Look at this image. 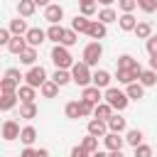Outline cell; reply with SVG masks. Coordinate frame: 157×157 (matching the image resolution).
<instances>
[{"instance_id": "cell-1", "label": "cell", "mask_w": 157, "mask_h": 157, "mask_svg": "<svg viewBox=\"0 0 157 157\" xmlns=\"http://www.w3.org/2000/svg\"><path fill=\"white\" fill-rule=\"evenodd\" d=\"M103 98H105V103L113 108V110H125L128 108V103H130V98L125 96V91H120V88H105V93H103Z\"/></svg>"}, {"instance_id": "cell-2", "label": "cell", "mask_w": 157, "mask_h": 157, "mask_svg": "<svg viewBox=\"0 0 157 157\" xmlns=\"http://www.w3.org/2000/svg\"><path fill=\"white\" fill-rule=\"evenodd\" d=\"M52 61L56 64V69H66V71L74 66V56H71L69 47H64V44H56L52 49Z\"/></svg>"}, {"instance_id": "cell-3", "label": "cell", "mask_w": 157, "mask_h": 157, "mask_svg": "<svg viewBox=\"0 0 157 157\" xmlns=\"http://www.w3.org/2000/svg\"><path fill=\"white\" fill-rule=\"evenodd\" d=\"M91 78H93L91 66H86L83 61H78V64H74V66H71V81H74L76 86L86 88V86H91Z\"/></svg>"}, {"instance_id": "cell-4", "label": "cell", "mask_w": 157, "mask_h": 157, "mask_svg": "<svg viewBox=\"0 0 157 157\" xmlns=\"http://www.w3.org/2000/svg\"><path fill=\"white\" fill-rule=\"evenodd\" d=\"M101 56H103V47H101V42H91V44L83 47V64H86V66L98 64Z\"/></svg>"}, {"instance_id": "cell-5", "label": "cell", "mask_w": 157, "mask_h": 157, "mask_svg": "<svg viewBox=\"0 0 157 157\" xmlns=\"http://www.w3.org/2000/svg\"><path fill=\"white\" fill-rule=\"evenodd\" d=\"M25 81H27V86H32V88H42V83L49 81V78H47V71H44L42 66H32V69L25 74Z\"/></svg>"}, {"instance_id": "cell-6", "label": "cell", "mask_w": 157, "mask_h": 157, "mask_svg": "<svg viewBox=\"0 0 157 157\" xmlns=\"http://www.w3.org/2000/svg\"><path fill=\"white\" fill-rule=\"evenodd\" d=\"M140 74H142V66H137V69H132V71H128V69H118V71H115V78H118V83L130 86V83H135V81L140 78Z\"/></svg>"}, {"instance_id": "cell-7", "label": "cell", "mask_w": 157, "mask_h": 157, "mask_svg": "<svg viewBox=\"0 0 157 157\" xmlns=\"http://www.w3.org/2000/svg\"><path fill=\"white\" fill-rule=\"evenodd\" d=\"M25 39H27V47H39L44 39H47V32L44 29H39V27H29V32L25 34Z\"/></svg>"}, {"instance_id": "cell-8", "label": "cell", "mask_w": 157, "mask_h": 157, "mask_svg": "<svg viewBox=\"0 0 157 157\" xmlns=\"http://www.w3.org/2000/svg\"><path fill=\"white\" fill-rule=\"evenodd\" d=\"M44 20L52 22V25H59V22L64 20V7H61V5H49V7H44Z\"/></svg>"}, {"instance_id": "cell-9", "label": "cell", "mask_w": 157, "mask_h": 157, "mask_svg": "<svg viewBox=\"0 0 157 157\" xmlns=\"http://www.w3.org/2000/svg\"><path fill=\"white\" fill-rule=\"evenodd\" d=\"M88 135H93V137L108 135V123L105 120H98V118H91L88 120Z\"/></svg>"}, {"instance_id": "cell-10", "label": "cell", "mask_w": 157, "mask_h": 157, "mask_svg": "<svg viewBox=\"0 0 157 157\" xmlns=\"http://www.w3.org/2000/svg\"><path fill=\"white\" fill-rule=\"evenodd\" d=\"M20 132H22V128H20L17 120H5V123H2V137H5V140H17Z\"/></svg>"}, {"instance_id": "cell-11", "label": "cell", "mask_w": 157, "mask_h": 157, "mask_svg": "<svg viewBox=\"0 0 157 157\" xmlns=\"http://www.w3.org/2000/svg\"><path fill=\"white\" fill-rule=\"evenodd\" d=\"M103 142H105L108 152H115V150H123V145H125V137H120L118 132H108V135H103Z\"/></svg>"}, {"instance_id": "cell-12", "label": "cell", "mask_w": 157, "mask_h": 157, "mask_svg": "<svg viewBox=\"0 0 157 157\" xmlns=\"http://www.w3.org/2000/svg\"><path fill=\"white\" fill-rule=\"evenodd\" d=\"M86 34H88L91 39H96V42H98V39H103V37L108 34V29H105V25H103V22L91 20V27H88V32H86Z\"/></svg>"}, {"instance_id": "cell-13", "label": "cell", "mask_w": 157, "mask_h": 157, "mask_svg": "<svg viewBox=\"0 0 157 157\" xmlns=\"http://www.w3.org/2000/svg\"><path fill=\"white\" fill-rule=\"evenodd\" d=\"M91 83H93L96 88H110V74H108L105 69H98V71L93 74Z\"/></svg>"}, {"instance_id": "cell-14", "label": "cell", "mask_w": 157, "mask_h": 157, "mask_svg": "<svg viewBox=\"0 0 157 157\" xmlns=\"http://www.w3.org/2000/svg\"><path fill=\"white\" fill-rule=\"evenodd\" d=\"M81 98H83V101H88V103H93V105H98V103H101V98H103V93H101V88H96V86L91 83V86H86V88H83Z\"/></svg>"}, {"instance_id": "cell-15", "label": "cell", "mask_w": 157, "mask_h": 157, "mask_svg": "<svg viewBox=\"0 0 157 157\" xmlns=\"http://www.w3.org/2000/svg\"><path fill=\"white\" fill-rule=\"evenodd\" d=\"M29 32V27H27V22L22 20V17H15L12 22H10V34L12 37H25Z\"/></svg>"}, {"instance_id": "cell-16", "label": "cell", "mask_w": 157, "mask_h": 157, "mask_svg": "<svg viewBox=\"0 0 157 157\" xmlns=\"http://www.w3.org/2000/svg\"><path fill=\"white\" fill-rule=\"evenodd\" d=\"M118 25H120V29H123V32H132V29H135V25H137V20L132 17V12H123V15L118 17Z\"/></svg>"}, {"instance_id": "cell-17", "label": "cell", "mask_w": 157, "mask_h": 157, "mask_svg": "<svg viewBox=\"0 0 157 157\" xmlns=\"http://www.w3.org/2000/svg\"><path fill=\"white\" fill-rule=\"evenodd\" d=\"M34 91H37V88H32V86H27V83H25V86H20V88H17V98H20L22 103H34V98H37V93H34Z\"/></svg>"}, {"instance_id": "cell-18", "label": "cell", "mask_w": 157, "mask_h": 157, "mask_svg": "<svg viewBox=\"0 0 157 157\" xmlns=\"http://www.w3.org/2000/svg\"><path fill=\"white\" fill-rule=\"evenodd\" d=\"M128 128V123H125V118H120V115H110L108 118V132H123Z\"/></svg>"}, {"instance_id": "cell-19", "label": "cell", "mask_w": 157, "mask_h": 157, "mask_svg": "<svg viewBox=\"0 0 157 157\" xmlns=\"http://www.w3.org/2000/svg\"><path fill=\"white\" fill-rule=\"evenodd\" d=\"M34 10H37L34 0H20V2H17V12H20V17H32Z\"/></svg>"}, {"instance_id": "cell-20", "label": "cell", "mask_w": 157, "mask_h": 157, "mask_svg": "<svg viewBox=\"0 0 157 157\" xmlns=\"http://www.w3.org/2000/svg\"><path fill=\"white\" fill-rule=\"evenodd\" d=\"M17 93H0V110H12L17 105Z\"/></svg>"}, {"instance_id": "cell-21", "label": "cell", "mask_w": 157, "mask_h": 157, "mask_svg": "<svg viewBox=\"0 0 157 157\" xmlns=\"http://www.w3.org/2000/svg\"><path fill=\"white\" fill-rule=\"evenodd\" d=\"M88 27H91V20L83 17V15H76V17L71 20V29H74V32H88Z\"/></svg>"}, {"instance_id": "cell-22", "label": "cell", "mask_w": 157, "mask_h": 157, "mask_svg": "<svg viewBox=\"0 0 157 157\" xmlns=\"http://www.w3.org/2000/svg\"><path fill=\"white\" fill-rule=\"evenodd\" d=\"M7 49H10L12 54H17V56H20V54L27 49V39H25V37H12V39H10V44H7Z\"/></svg>"}, {"instance_id": "cell-23", "label": "cell", "mask_w": 157, "mask_h": 157, "mask_svg": "<svg viewBox=\"0 0 157 157\" xmlns=\"http://www.w3.org/2000/svg\"><path fill=\"white\" fill-rule=\"evenodd\" d=\"M125 96H128V98H132V101H140V98L145 96V86L135 81V83H130V86L125 88Z\"/></svg>"}, {"instance_id": "cell-24", "label": "cell", "mask_w": 157, "mask_h": 157, "mask_svg": "<svg viewBox=\"0 0 157 157\" xmlns=\"http://www.w3.org/2000/svg\"><path fill=\"white\" fill-rule=\"evenodd\" d=\"M110 115H113V108H110L108 103H98V105L93 108V118H98V120H105V123H108Z\"/></svg>"}, {"instance_id": "cell-25", "label": "cell", "mask_w": 157, "mask_h": 157, "mask_svg": "<svg viewBox=\"0 0 157 157\" xmlns=\"http://www.w3.org/2000/svg\"><path fill=\"white\" fill-rule=\"evenodd\" d=\"M132 32L137 34V39H150V37H152V25H150V22H137Z\"/></svg>"}, {"instance_id": "cell-26", "label": "cell", "mask_w": 157, "mask_h": 157, "mask_svg": "<svg viewBox=\"0 0 157 157\" xmlns=\"http://www.w3.org/2000/svg\"><path fill=\"white\" fill-rule=\"evenodd\" d=\"M137 66H140V61H137V59H132L130 54L118 56V69H128V71H132V69H137Z\"/></svg>"}, {"instance_id": "cell-27", "label": "cell", "mask_w": 157, "mask_h": 157, "mask_svg": "<svg viewBox=\"0 0 157 157\" xmlns=\"http://www.w3.org/2000/svg\"><path fill=\"white\" fill-rule=\"evenodd\" d=\"M52 81L61 88V86H66V83L71 81V71H66V69H56V71H54V76H52Z\"/></svg>"}, {"instance_id": "cell-28", "label": "cell", "mask_w": 157, "mask_h": 157, "mask_svg": "<svg viewBox=\"0 0 157 157\" xmlns=\"http://www.w3.org/2000/svg\"><path fill=\"white\" fill-rule=\"evenodd\" d=\"M39 91H42V96H44V98H56L59 86H56V83L49 78V81H44V83H42V88H39Z\"/></svg>"}, {"instance_id": "cell-29", "label": "cell", "mask_w": 157, "mask_h": 157, "mask_svg": "<svg viewBox=\"0 0 157 157\" xmlns=\"http://www.w3.org/2000/svg\"><path fill=\"white\" fill-rule=\"evenodd\" d=\"M20 118H25V120L37 118V105L34 103H20Z\"/></svg>"}, {"instance_id": "cell-30", "label": "cell", "mask_w": 157, "mask_h": 157, "mask_svg": "<svg viewBox=\"0 0 157 157\" xmlns=\"http://www.w3.org/2000/svg\"><path fill=\"white\" fill-rule=\"evenodd\" d=\"M20 140H22V142L29 147V145L37 140V130H34L32 125H25V128H22V132H20Z\"/></svg>"}, {"instance_id": "cell-31", "label": "cell", "mask_w": 157, "mask_h": 157, "mask_svg": "<svg viewBox=\"0 0 157 157\" xmlns=\"http://www.w3.org/2000/svg\"><path fill=\"white\" fill-rule=\"evenodd\" d=\"M115 20H118V15H115L113 7H103V10L98 12V22H103V25H110V22H115Z\"/></svg>"}, {"instance_id": "cell-32", "label": "cell", "mask_w": 157, "mask_h": 157, "mask_svg": "<svg viewBox=\"0 0 157 157\" xmlns=\"http://www.w3.org/2000/svg\"><path fill=\"white\" fill-rule=\"evenodd\" d=\"M61 37H64V27H61V25H52V27L47 29V39L61 44Z\"/></svg>"}, {"instance_id": "cell-33", "label": "cell", "mask_w": 157, "mask_h": 157, "mask_svg": "<svg viewBox=\"0 0 157 157\" xmlns=\"http://www.w3.org/2000/svg\"><path fill=\"white\" fill-rule=\"evenodd\" d=\"M20 61L27 64V66H34V61H37V49H34V47H27V49L20 54Z\"/></svg>"}, {"instance_id": "cell-34", "label": "cell", "mask_w": 157, "mask_h": 157, "mask_svg": "<svg viewBox=\"0 0 157 157\" xmlns=\"http://www.w3.org/2000/svg\"><path fill=\"white\" fill-rule=\"evenodd\" d=\"M137 81H140L142 86H155V83H157V71H152V69L145 71V69H142V74H140Z\"/></svg>"}, {"instance_id": "cell-35", "label": "cell", "mask_w": 157, "mask_h": 157, "mask_svg": "<svg viewBox=\"0 0 157 157\" xmlns=\"http://www.w3.org/2000/svg\"><path fill=\"white\" fill-rule=\"evenodd\" d=\"M142 130H128V135H125V142L128 145H132V147H137V145H142Z\"/></svg>"}, {"instance_id": "cell-36", "label": "cell", "mask_w": 157, "mask_h": 157, "mask_svg": "<svg viewBox=\"0 0 157 157\" xmlns=\"http://www.w3.org/2000/svg\"><path fill=\"white\" fill-rule=\"evenodd\" d=\"M17 86L20 83H15L12 78H0V93H17Z\"/></svg>"}, {"instance_id": "cell-37", "label": "cell", "mask_w": 157, "mask_h": 157, "mask_svg": "<svg viewBox=\"0 0 157 157\" xmlns=\"http://www.w3.org/2000/svg\"><path fill=\"white\" fill-rule=\"evenodd\" d=\"M81 147H83L86 152H91V155H93V152L98 150V137H93V135H86V137L81 140Z\"/></svg>"}, {"instance_id": "cell-38", "label": "cell", "mask_w": 157, "mask_h": 157, "mask_svg": "<svg viewBox=\"0 0 157 157\" xmlns=\"http://www.w3.org/2000/svg\"><path fill=\"white\" fill-rule=\"evenodd\" d=\"M93 103H88V101H83V98H78V113H81V118H88V115H93Z\"/></svg>"}, {"instance_id": "cell-39", "label": "cell", "mask_w": 157, "mask_h": 157, "mask_svg": "<svg viewBox=\"0 0 157 157\" xmlns=\"http://www.w3.org/2000/svg\"><path fill=\"white\" fill-rule=\"evenodd\" d=\"M64 113H66V118H71V120L81 118V113H78V101H71V103H66Z\"/></svg>"}, {"instance_id": "cell-40", "label": "cell", "mask_w": 157, "mask_h": 157, "mask_svg": "<svg viewBox=\"0 0 157 157\" xmlns=\"http://www.w3.org/2000/svg\"><path fill=\"white\" fill-rule=\"evenodd\" d=\"M78 42V37H76V32L74 29H64V37H61V44L64 47H74Z\"/></svg>"}, {"instance_id": "cell-41", "label": "cell", "mask_w": 157, "mask_h": 157, "mask_svg": "<svg viewBox=\"0 0 157 157\" xmlns=\"http://www.w3.org/2000/svg\"><path fill=\"white\" fill-rule=\"evenodd\" d=\"M137 7H140L142 12H147V15H150V12H155V10H157V0H137Z\"/></svg>"}, {"instance_id": "cell-42", "label": "cell", "mask_w": 157, "mask_h": 157, "mask_svg": "<svg viewBox=\"0 0 157 157\" xmlns=\"http://www.w3.org/2000/svg\"><path fill=\"white\" fill-rule=\"evenodd\" d=\"M132 157H152V147L142 142V145H137V147H135V155H132Z\"/></svg>"}, {"instance_id": "cell-43", "label": "cell", "mask_w": 157, "mask_h": 157, "mask_svg": "<svg viewBox=\"0 0 157 157\" xmlns=\"http://www.w3.org/2000/svg\"><path fill=\"white\" fill-rule=\"evenodd\" d=\"M118 5H120L123 12H132L137 7V0H118Z\"/></svg>"}, {"instance_id": "cell-44", "label": "cell", "mask_w": 157, "mask_h": 157, "mask_svg": "<svg viewBox=\"0 0 157 157\" xmlns=\"http://www.w3.org/2000/svg\"><path fill=\"white\" fill-rule=\"evenodd\" d=\"M93 12H96V2H83V5H81V15H83V17H91Z\"/></svg>"}, {"instance_id": "cell-45", "label": "cell", "mask_w": 157, "mask_h": 157, "mask_svg": "<svg viewBox=\"0 0 157 157\" xmlns=\"http://www.w3.org/2000/svg\"><path fill=\"white\" fill-rule=\"evenodd\" d=\"M5 76H7V78H12L15 83H20V78H25V76L20 74V69H15V66H12V69H7V71H5Z\"/></svg>"}, {"instance_id": "cell-46", "label": "cell", "mask_w": 157, "mask_h": 157, "mask_svg": "<svg viewBox=\"0 0 157 157\" xmlns=\"http://www.w3.org/2000/svg\"><path fill=\"white\" fill-rule=\"evenodd\" d=\"M10 39H12V34H10V29H5V27H0V47H7V44H10Z\"/></svg>"}, {"instance_id": "cell-47", "label": "cell", "mask_w": 157, "mask_h": 157, "mask_svg": "<svg viewBox=\"0 0 157 157\" xmlns=\"http://www.w3.org/2000/svg\"><path fill=\"white\" fill-rule=\"evenodd\" d=\"M147 52H150V56L157 54V34H152V37L147 39Z\"/></svg>"}, {"instance_id": "cell-48", "label": "cell", "mask_w": 157, "mask_h": 157, "mask_svg": "<svg viewBox=\"0 0 157 157\" xmlns=\"http://www.w3.org/2000/svg\"><path fill=\"white\" fill-rule=\"evenodd\" d=\"M71 157H91V152H86L81 145H76V147L71 150Z\"/></svg>"}, {"instance_id": "cell-49", "label": "cell", "mask_w": 157, "mask_h": 157, "mask_svg": "<svg viewBox=\"0 0 157 157\" xmlns=\"http://www.w3.org/2000/svg\"><path fill=\"white\" fill-rule=\"evenodd\" d=\"M20 157H37V150H32V147H25V150L20 152Z\"/></svg>"}, {"instance_id": "cell-50", "label": "cell", "mask_w": 157, "mask_h": 157, "mask_svg": "<svg viewBox=\"0 0 157 157\" xmlns=\"http://www.w3.org/2000/svg\"><path fill=\"white\" fill-rule=\"evenodd\" d=\"M150 69H152V71H157V54H152V56H150Z\"/></svg>"}, {"instance_id": "cell-51", "label": "cell", "mask_w": 157, "mask_h": 157, "mask_svg": "<svg viewBox=\"0 0 157 157\" xmlns=\"http://www.w3.org/2000/svg\"><path fill=\"white\" fill-rule=\"evenodd\" d=\"M34 5H37V7H49L52 2H49V0H34Z\"/></svg>"}, {"instance_id": "cell-52", "label": "cell", "mask_w": 157, "mask_h": 157, "mask_svg": "<svg viewBox=\"0 0 157 157\" xmlns=\"http://www.w3.org/2000/svg\"><path fill=\"white\" fill-rule=\"evenodd\" d=\"M37 157H49V150H44V147H42V150H37Z\"/></svg>"}, {"instance_id": "cell-53", "label": "cell", "mask_w": 157, "mask_h": 157, "mask_svg": "<svg viewBox=\"0 0 157 157\" xmlns=\"http://www.w3.org/2000/svg\"><path fill=\"white\" fill-rule=\"evenodd\" d=\"M108 157H125L123 150H115V152H108Z\"/></svg>"}, {"instance_id": "cell-54", "label": "cell", "mask_w": 157, "mask_h": 157, "mask_svg": "<svg viewBox=\"0 0 157 157\" xmlns=\"http://www.w3.org/2000/svg\"><path fill=\"white\" fill-rule=\"evenodd\" d=\"M91 157H108V152H101V150H96V152H93Z\"/></svg>"}, {"instance_id": "cell-55", "label": "cell", "mask_w": 157, "mask_h": 157, "mask_svg": "<svg viewBox=\"0 0 157 157\" xmlns=\"http://www.w3.org/2000/svg\"><path fill=\"white\" fill-rule=\"evenodd\" d=\"M96 2H101V5H105V7H110V5L115 2V0H96Z\"/></svg>"}, {"instance_id": "cell-56", "label": "cell", "mask_w": 157, "mask_h": 157, "mask_svg": "<svg viewBox=\"0 0 157 157\" xmlns=\"http://www.w3.org/2000/svg\"><path fill=\"white\" fill-rule=\"evenodd\" d=\"M78 2H81V5H83V2H96V0H78Z\"/></svg>"}, {"instance_id": "cell-57", "label": "cell", "mask_w": 157, "mask_h": 157, "mask_svg": "<svg viewBox=\"0 0 157 157\" xmlns=\"http://www.w3.org/2000/svg\"><path fill=\"white\" fill-rule=\"evenodd\" d=\"M0 137H2V128H0Z\"/></svg>"}]
</instances>
